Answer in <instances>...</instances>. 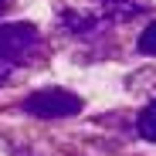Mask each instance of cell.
Wrapping results in <instances>:
<instances>
[{"mask_svg":"<svg viewBox=\"0 0 156 156\" xmlns=\"http://www.w3.org/2000/svg\"><path fill=\"white\" fill-rule=\"evenodd\" d=\"M61 24H65L68 31H75V34H92V31L102 27L95 17H85V14H78V10H61Z\"/></svg>","mask_w":156,"mask_h":156,"instance_id":"cell-3","label":"cell"},{"mask_svg":"<svg viewBox=\"0 0 156 156\" xmlns=\"http://www.w3.org/2000/svg\"><path fill=\"white\" fill-rule=\"evenodd\" d=\"M7 4H10V0H0V14H4V10H7Z\"/></svg>","mask_w":156,"mask_h":156,"instance_id":"cell-8","label":"cell"},{"mask_svg":"<svg viewBox=\"0 0 156 156\" xmlns=\"http://www.w3.org/2000/svg\"><path fill=\"white\" fill-rule=\"evenodd\" d=\"M102 7H105L109 17H122V20H126V17H133V14L139 10L133 0H102Z\"/></svg>","mask_w":156,"mask_h":156,"instance_id":"cell-5","label":"cell"},{"mask_svg":"<svg viewBox=\"0 0 156 156\" xmlns=\"http://www.w3.org/2000/svg\"><path fill=\"white\" fill-rule=\"evenodd\" d=\"M136 129H139V136H143V139L156 143V102H149V105L139 112V122H136Z\"/></svg>","mask_w":156,"mask_h":156,"instance_id":"cell-4","label":"cell"},{"mask_svg":"<svg viewBox=\"0 0 156 156\" xmlns=\"http://www.w3.org/2000/svg\"><path fill=\"white\" fill-rule=\"evenodd\" d=\"M24 109L31 115H41V119H65V115L82 112V98L65 92V88H41V92L24 98Z\"/></svg>","mask_w":156,"mask_h":156,"instance_id":"cell-1","label":"cell"},{"mask_svg":"<svg viewBox=\"0 0 156 156\" xmlns=\"http://www.w3.org/2000/svg\"><path fill=\"white\" fill-rule=\"evenodd\" d=\"M136 48L143 51V55H156V20L149 24V27L139 34V41H136Z\"/></svg>","mask_w":156,"mask_h":156,"instance_id":"cell-6","label":"cell"},{"mask_svg":"<svg viewBox=\"0 0 156 156\" xmlns=\"http://www.w3.org/2000/svg\"><path fill=\"white\" fill-rule=\"evenodd\" d=\"M37 48H41V34H37L34 24H24V20L0 24V58L4 61L17 65L24 58H31Z\"/></svg>","mask_w":156,"mask_h":156,"instance_id":"cell-2","label":"cell"},{"mask_svg":"<svg viewBox=\"0 0 156 156\" xmlns=\"http://www.w3.org/2000/svg\"><path fill=\"white\" fill-rule=\"evenodd\" d=\"M10 71H14V65L0 58V85H4V82H10Z\"/></svg>","mask_w":156,"mask_h":156,"instance_id":"cell-7","label":"cell"}]
</instances>
